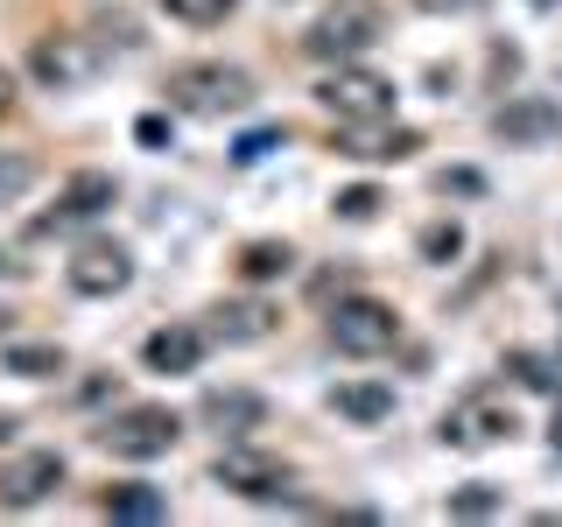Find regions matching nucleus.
<instances>
[{"label":"nucleus","instance_id":"1","mask_svg":"<svg viewBox=\"0 0 562 527\" xmlns=\"http://www.w3.org/2000/svg\"><path fill=\"white\" fill-rule=\"evenodd\" d=\"M176 436H183V415L162 408V401H134V408L99 422V450L120 457V464H155V457L176 450Z\"/></svg>","mask_w":562,"mask_h":527},{"label":"nucleus","instance_id":"2","mask_svg":"<svg viewBox=\"0 0 562 527\" xmlns=\"http://www.w3.org/2000/svg\"><path fill=\"white\" fill-rule=\"evenodd\" d=\"M386 35V14H380V0H330L324 14L310 22L303 35V49L316 64H359L366 49H373Z\"/></svg>","mask_w":562,"mask_h":527},{"label":"nucleus","instance_id":"3","mask_svg":"<svg viewBox=\"0 0 562 527\" xmlns=\"http://www.w3.org/2000/svg\"><path fill=\"white\" fill-rule=\"evenodd\" d=\"M169 105L176 113H198V120H225V113H246L254 105V78L239 64H183L169 70Z\"/></svg>","mask_w":562,"mask_h":527},{"label":"nucleus","instance_id":"4","mask_svg":"<svg viewBox=\"0 0 562 527\" xmlns=\"http://www.w3.org/2000/svg\"><path fill=\"white\" fill-rule=\"evenodd\" d=\"M324 338L345 351V359H380V351L401 345V310L380 303V295H338L324 310Z\"/></svg>","mask_w":562,"mask_h":527},{"label":"nucleus","instance_id":"5","mask_svg":"<svg viewBox=\"0 0 562 527\" xmlns=\"http://www.w3.org/2000/svg\"><path fill=\"white\" fill-rule=\"evenodd\" d=\"M316 105L338 113V127H351V120H394V78H380L366 64H324Z\"/></svg>","mask_w":562,"mask_h":527},{"label":"nucleus","instance_id":"6","mask_svg":"<svg viewBox=\"0 0 562 527\" xmlns=\"http://www.w3.org/2000/svg\"><path fill=\"white\" fill-rule=\"evenodd\" d=\"M113 204H120V176H113V169H70V176H64V190H57V204H49L43 218L29 225V239H49V233H78V225L105 218Z\"/></svg>","mask_w":562,"mask_h":527},{"label":"nucleus","instance_id":"7","mask_svg":"<svg viewBox=\"0 0 562 527\" xmlns=\"http://www.w3.org/2000/svg\"><path fill=\"white\" fill-rule=\"evenodd\" d=\"M29 70L43 92H78V85H92L105 70V43H92V35L64 29V35H43V43L29 49Z\"/></svg>","mask_w":562,"mask_h":527},{"label":"nucleus","instance_id":"8","mask_svg":"<svg viewBox=\"0 0 562 527\" xmlns=\"http://www.w3.org/2000/svg\"><path fill=\"white\" fill-rule=\"evenodd\" d=\"M514 429H520V415H514V401H506L499 386H479V394L450 401V415H443V444L450 450H492Z\"/></svg>","mask_w":562,"mask_h":527},{"label":"nucleus","instance_id":"9","mask_svg":"<svg viewBox=\"0 0 562 527\" xmlns=\"http://www.w3.org/2000/svg\"><path fill=\"white\" fill-rule=\"evenodd\" d=\"M64 281L85 303H105V295H120L134 281V254L120 239H78V254L64 260Z\"/></svg>","mask_w":562,"mask_h":527},{"label":"nucleus","instance_id":"10","mask_svg":"<svg viewBox=\"0 0 562 527\" xmlns=\"http://www.w3.org/2000/svg\"><path fill=\"white\" fill-rule=\"evenodd\" d=\"M64 485V450H14L0 457V514H29Z\"/></svg>","mask_w":562,"mask_h":527},{"label":"nucleus","instance_id":"11","mask_svg":"<svg viewBox=\"0 0 562 527\" xmlns=\"http://www.w3.org/2000/svg\"><path fill=\"white\" fill-rule=\"evenodd\" d=\"M211 485H225V492H239V500H289V464L268 450H218V464H211Z\"/></svg>","mask_w":562,"mask_h":527},{"label":"nucleus","instance_id":"12","mask_svg":"<svg viewBox=\"0 0 562 527\" xmlns=\"http://www.w3.org/2000/svg\"><path fill=\"white\" fill-rule=\"evenodd\" d=\"M211 351V324H162L140 338V366L148 373H198Z\"/></svg>","mask_w":562,"mask_h":527},{"label":"nucleus","instance_id":"13","mask_svg":"<svg viewBox=\"0 0 562 527\" xmlns=\"http://www.w3.org/2000/svg\"><path fill=\"white\" fill-rule=\"evenodd\" d=\"M198 415L211 422L218 436H233V444H246V436L268 422V401L254 394V386H211V394L198 401Z\"/></svg>","mask_w":562,"mask_h":527},{"label":"nucleus","instance_id":"14","mask_svg":"<svg viewBox=\"0 0 562 527\" xmlns=\"http://www.w3.org/2000/svg\"><path fill=\"white\" fill-rule=\"evenodd\" d=\"M415 148H422L415 127H394V134H386L380 120H351L345 141H338V155H351V162H408Z\"/></svg>","mask_w":562,"mask_h":527},{"label":"nucleus","instance_id":"15","mask_svg":"<svg viewBox=\"0 0 562 527\" xmlns=\"http://www.w3.org/2000/svg\"><path fill=\"white\" fill-rule=\"evenodd\" d=\"M492 134L514 141V148L555 141L562 134V105H549V99H514V105H499V113H492Z\"/></svg>","mask_w":562,"mask_h":527},{"label":"nucleus","instance_id":"16","mask_svg":"<svg viewBox=\"0 0 562 527\" xmlns=\"http://www.w3.org/2000/svg\"><path fill=\"white\" fill-rule=\"evenodd\" d=\"M330 408L345 422H359V429H380V422L394 415V386L386 380H338L330 386Z\"/></svg>","mask_w":562,"mask_h":527},{"label":"nucleus","instance_id":"17","mask_svg":"<svg viewBox=\"0 0 562 527\" xmlns=\"http://www.w3.org/2000/svg\"><path fill=\"white\" fill-rule=\"evenodd\" d=\"M268 330H274V310L260 303V295H239V303L211 310V338H225V345H254V338H268Z\"/></svg>","mask_w":562,"mask_h":527},{"label":"nucleus","instance_id":"18","mask_svg":"<svg viewBox=\"0 0 562 527\" xmlns=\"http://www.w3.org/2000/svg\"><path fill=\"white\" fill-rule=\"evenodd\" d=\"M99 514H113V520H162V514H169V500H162L155 485H105Z\"/></svg>","mask_w":562,"mask_h":527},{"label":"nucleus","instance_id":"19","mask_svg":"<svg viewBox=\"0 0 562 527\" xmlns=\"http://www.w3.org/2000/svg\"><path fill=\"white\" fill-rule=\"evenodd\" d=\"M0 366L22 380H57L64 373V345H0Z\"/></svg>","mask_w":562,"mask_h":527},{"label":"nucleus","instance_id":"20","mask_svg":"<svg viewBox=\"0 0 562 527\" xmlns=\"http://www.w3.org/2000/svg\"><path fill=\"white\" fill-rule=\"evenodd\" d=\"M289 268H295V246L289 239H254L239 254V274L246 281H274V274H289Z\"/></svg>","mask_w":562,"mask_h":527},{"label":"nucleus","instance_id":"21","mask_svg":"<svg viewBox=\"0 0 562 527\" xmlns=\"http://www.w3.org/2000/svg\"><path fill=\"white\" fill-rule=\"evenodd\" d=\"M155 8H162L169 22H183V29H218L239 0H155Z\"/></svg>","mask_w":562,"mask_h":527},{"label":"nucleus","instance_id":"22","mask_svg":"<svg viewBox=\"0 0 562 527\" xmlns=\"http://www.w3.org/2000/svg\"><path fill=\"white\" fill-rule=\"evenodd\" d=\"M35 183V155H0V204H14Z\"/></svg>","mask_w":562,"mask_h":527},{"label":"nucleus","instance_id":"23","mask_svg":"<svg viewBox=\"0 0 562 527\" xmlns=\"http://www.w3.org/2000/svg\"><path fill=\"white\" fill-rule=\"evenodd\" d=\"M457 246H464V233H457V225H450V218H436V225H429V233H422V254H429V260H450V254H457Z\"/></svg>","mask_w":562,"mask_h":527},{"label":"nucleus","instance_id":"24","mask_svg":"<svg viewBox=\"0 0 562 527\" xmlns=\"http://www.w3.org/2000/svg\"><path fill=\"white\" fill-rule=\"evenodd\" d=\"M380 204H386L380 190H373V183H359V190H345V198H338V218H373Z\"/></svg>","mask_w":562,"mask_h":527},{"label":"nucleus","instance_id":"25","mask_svg":"<svg viewBox=\"0 0 562 527\" xmlns=\"http://www.w3.org/2000/svg\"><path fill=\"white\" fill-rule=\"evenodd\" d=\"M492 506H499V492H457V500H450V514H492Z\"/></svg>","mask_w":562,"mask_h":527},{"label":"nucleus","instance_id":"26","mask_svg":"<svg viewBox=\"0 0 562 527\" xmlns=\"http://www.w3.org/2000/svg\"><path fill=\"white\" fill-rule=\"evenodd\" d=\"M134 134L148 141V148H162V141H169V120H162V113H140V120H134Z\"/></svg>","mask_w":562,"mask_h":527},{"label":"nucleus","instance_id":"27","mask_svg":"<svg viewBox=\"0 0 562 527\" xmlns=\"http://www.w3.org/2000/svg\"><path fill=\"white\" fill-rule=\"evenodd\" d=\"M274 141H281V134H268V127H260V134H246V141H239V162H260V155H268Z\"/></svg>","mask_w":562,"mask_h":527},{"label":"nucleus","instance_id":"28","mask_svg":"<svg viewBox=\"0 0 562 527\" xmlns=\"http://www.w3.org/2000/svg\"><path fill=\"white\" fill-rule=\"evenodd\" d=\"M408 8H422V14H471L479 0H408Z\"/></svg>","mask_w":562,"mask_h":527},{"label":"nucleus","instance_id":"29","mask_svg":"<svg viewBox=\"0 0 562 527\" xmlns=\"http://www.w3.org/2000/svg\"><path fill=\"white\" fill-rule=\"evenodd\" d=\"M8 105H14V70L0 64V113H8Z\"/></svg>","mask_w":562,"mask_h":527},{"label":"nucleus","instance_id":"30","mask_svg":"<svg viewBox=\"0 0 562 527\" xmlns=\"http://www.w3.org/2000/svg\"><path fill=\"white\" fill-rule=\"evenodd\" d=\"M14 429H22V415H0V444H14Z\"/></svg>","mask_w":562,"mask_h":527},{"label":"nucleus","instance_id":"31","mask_svg":"<svg viewBox=\"0 0 562 527\" xmlns=\"http://www.w3.org/2000/svg\"><path fill=\"white\" fill-rule=\"evenodd\" d=\"M549 444H555V457H562V408H555V429H549Z\"/></svg>","mask_w":562,"mask_h":527}]
</instances>
